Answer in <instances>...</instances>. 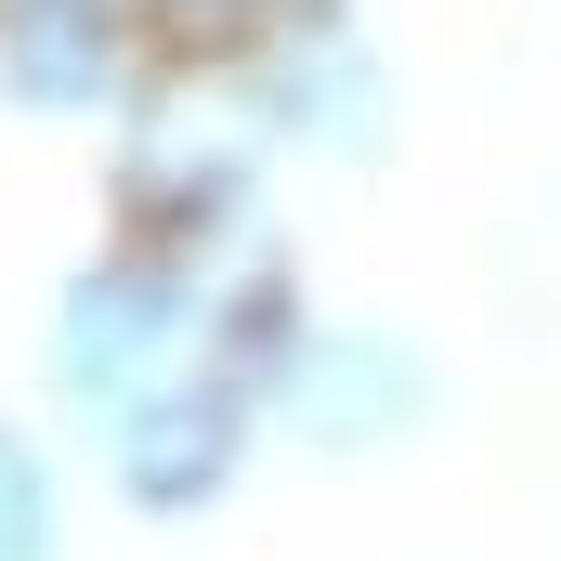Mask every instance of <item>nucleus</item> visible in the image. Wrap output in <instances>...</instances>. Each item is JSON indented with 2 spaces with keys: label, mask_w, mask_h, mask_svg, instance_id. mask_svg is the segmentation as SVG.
Segmentation results:
<instances>
[{
  "label": "nucleus",
  "mask_w": 561,
  "mask_h": 561,
  "mask_svg": "<svg viewBox=\"0 0 561 561\" xmlns=\"http://www.w3.org/2000/svg\"><path fill=\"white\" fill-rule=\"evenodd\" d=\"M236 444H249V379H236V366H196V379H144L131 392L118 470H131L144 510H196V496H222Z\"/></svg>",
  "instance_id": "5"
},
{
  "label": "nucleus",
  "mask_w": 561,
  "mask_h": 561,
  "mask_svg": "<svg viewBox=\"0 0 561 561\" xmlns=\"http://www.w3.org/2000/svg\"><path fill=\"white\" fill-rule=\"evenodd\" d=\"M39 549V457L0 431V561H26Z\"/></svg>",
  "instance_id": "8"
},
{
  "label": "nucleus",
  "mask_w": 561,
  "mask_h": 561,
  "mask_svg": "<svg viewBox=\"0 0 561 561\" xmlns=\"http://www.w3.org/2000/svg\"><path fill=\"white\" fill-rule=\"evenodd\" d=\"M131 13L157 39V66H249L300 0H131Z\"/></svg>",
  "instance_id": "7"
},
{
  "label": "nucleus",
  "mask_w": 561,
  "mask_h": 561,
  "mask_svg": "<svg viewBox=\"0 0 561 561\" xmlns=\"http://www.w3.org/2000/svg\"><path fill=\"white\" fill-rule=\"evenodd\" d=\"M262 92H249V66H157L131 92V118H118V236L131 249H170V262H209V236L249 209V183H262Z\"/></svg>",
  "instance_id": "1"
},
{
  "label": "nucleus",
  "mask_w": 561,
  "mask_h": 561,
  "mask_svg": "<svg viewBox=\"0 0 561 561\" xmlns=\"http://www.w3.org/2000/svg\"><path fill=\"white\" fill-rule=\"evenodd\" d=\"M157 79L131 0H0V92L26 118H131V92Z\"/></svg>",
  "instance_id": "3"
},
{
  "label": "nucleus",
  "mask_w": 561,
  "mask_h": 561,
  "mask_svg": "<svg viewBox=\"0 0 561 561\" xmlns=\"http://www.w3.org/2000/svg\"><path fill=\"white\" fill-rule=\"evenodd\" d=\"M196 313H209L196 262H170V249H131V236H118V249H105L92 275L66 287V379H79V392H118V405H131L144 379L170 366V340H183Z\"/></svg>",
  "instance_id": "4"
},
{
  "label": "nucleus",
  "mask_w": 561,
  "mask_h": 561,
  "mask_svg": "<svg viewBox=\"0 0 561 561\" xmlns=\"http://www.w3.org/2000/svg\"><path fill=\"white\" fill-rule=\"evenodd\" d=\"M275 392H287V419L313 431V444H379V431L419 419V353L379 340V327H313L287 353Z\"/></svg>",
  "instance_id": "6"
},
{
  "label": "nucleus",
  "mask_w": 561,
  "mask_h": 561,
  "mask_svg": "<svg viewBox=\"0 0 561 561\" xmlns=\"http://www.w3.org/2000/svg\"><path fill=\"white\" fill-rule=\"evenodd\" d=\"M249 92L300 157H379V131H392V53L353 26V0H300L249 53Z\"/></svg>",
  "instance_id": "2"
}]
</instances>
